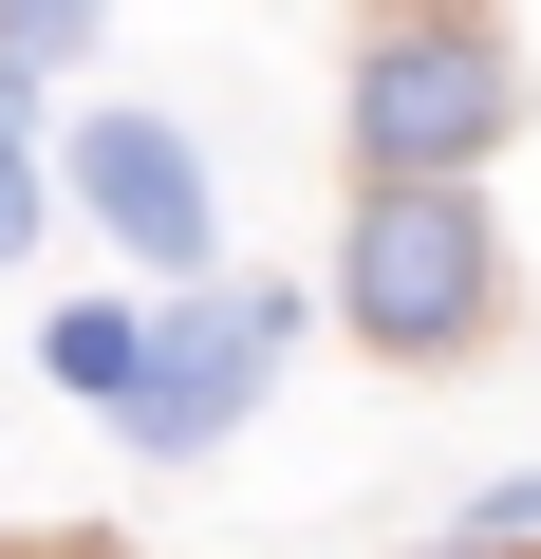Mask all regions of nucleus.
I'll return each mask as SVG.
<instances>
[{
	"mask_svg": "<svg viewBox=\"0 0 541 559\" xmlns=\"http://www.w3.org/2000/svg\"><path fill=\"white\" fill-rule=\"evenodd\" d=\"M504 131H522V57L485 38V0L374 20V57H355V168H485Z\"/></svg>",
	"mask_w": 541,
	"mask_h": 559,
	"instance_id": "f03ea898",
	"label": "nucleus"
},
{
	"mask_svg": "<svg viewBox=\"0 0 541 559\" xmlns=\"http://www.w3.org/2000/svg\"><path fill=\"white\" fill-rule=\"evenodd\" d=\"M38 355H57V392H94V411H131V373H150V318H131V299H75V318H57Z\"/></svg>",
	"mask_w": 541,
	"mask_h": 559,
	"instance_id": "39448f33",
	"label": "nucleus"
},
{
	"mask_svg": "<svg viewBox=\"0 0 541 559\" xmlns=\"http://www.w3.org/2000/svg\"><path fill=\"white\" fill-rule=\"evenodd\" d=\"M75 205H94V242H131L150 280H205V261H224V187H205V150H187L168 112H75Z\"/></svg>",
	"mask_w": 541,
	"mask_h": 559,
	"instance_id": "20e7f679",
	"label": "nucleus"
},
{
	"mask_svg": "<svg viewBox=\"0 0 541 559\" xmlns=\"http://www.w3.org/2000/svg\"><path fill=\"white\" fill-rule=\"evenodd\" d=\"M75 38H94V0H0V57H38V75H57Z\"/></svg>",
	"mask_w": 541,
	"mask_h": 559,
	"instance_id": "0eeeda50",
	"label": "nucleus"
},
{
	"mask_svg": "<svg viewBox=\"0 0 541 559\" xmlns=\"http://www.w3.org/2000/svg\"><path fill=\"white\" fill-rule=\"evenodd\" d=\"M430 559H522V540H485V522H467V540H430Z\"/></svg>",
	"mask_w": 541,
	"mask_h": 559,
	"instance_id": "6e6552de",
	"label": "nucleus"
},
{
	"mask_svg": "<svg viewBox=\"0 0 541 559\" xmlns=\"http://www.w3.org/2000/svg\"><path fill=\"white\" fill-rule=\"evenodd\" d=\"M38 559H75V540H38Z\"/></svg>",
	"mask_w": 541,
	"mask_h": 559,
	"instance_id": "9d476101",
	"label": "nucleus"
},
{
	"mask_svg": "<svg viewBox=\"0 0 541 559\" xmlns=\"http://www.w3.org/2000/svg\"><path fill=\"white\" fill-rule=\"evenodd\" d=\"M337 318H355L392 373L485 355V318H504V224H485V168H374V187H355V224H337Z\"/></svg>",
	"mask_w": 541,
	"mask_h": 559,
	"instance_id": "f257e3e1",
	"label": "nucleus"
},
{
	"mask_svg": "<svg viewBox=\"0 0 541 559\" xmlns=\"http://www.w3.org/2000/svg\"><path fill=\"white\" fill-rule=\"evenodd\" d=\"M0 261H38V57H0Z\"/></svg>",
	"mask_w": 541,
	"mask_h": 559,
	"instance_id": "423d86ee",
	"label": "nucleus"
},
{
	"mask_svg": "<svg viewBox=\"0 0 541 559\" xmlns=\"http://www.w3.org/2000/svg\"><path fill=\"white\" fill-rule=\"evenodd\" d=\"M374 20H430V0H374Z\"/></svg>",
	"mask_w": 541,
	"mask_h": 559,
	"instance_id": "1a4fd4ad",
	"label": "nucleus"
},
{
	"mask_svg": "<svg viewBox=\"0 0 541 559\" xmlns=\"http://www.w3.org/2000/svg\"><path fill=\"white\" fill-rule=\"evenodd\" d=\"M281 336H299V299H261V280H187V299L150 318V373H131V448L150 466H205L243 411H261V373H281Z\"/></svg>",
	"mask_w": 541,
	"mask_h": 559,
	"instance_id": "7ed1b4c3",
	"label": "nucleus"
}]
</instances>
